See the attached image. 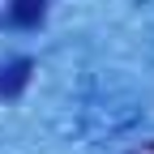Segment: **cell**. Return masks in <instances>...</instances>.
Returning a JSON list of instances; mask_svg holds the SVG:
<instances>
[{
    "label": "cell",
    "instance_id": "cell-2",
    "mask_svg": "<svg viewBox=\"0 0 154 154\" xmlns=\"http://www.w3.org/2000/svg\"><path fill=\"white\" fill-rule=\"evenodd\" d=\"M47 17V0H9V22L22 26V30H34L43 26Z\"/></svg>",
    "mask_w": 154,
    "mask_h": 154
},
{
    "label": "cell",
    "instance_id": "cell-1",
    "mask_svg": "<svg viewBox=\"0 0 154 154\" xmlns=\"http://www.w3.org/2000/svg\"><path fill=\"white\" fill-rule=\"evenodd\" d=\"M34 77V60L30 56H17V60H5L0 64V99H22L26 86Z\"/></svg>",
    "mask_w": 154,
    "mask_h": 154
}]
</instances>
